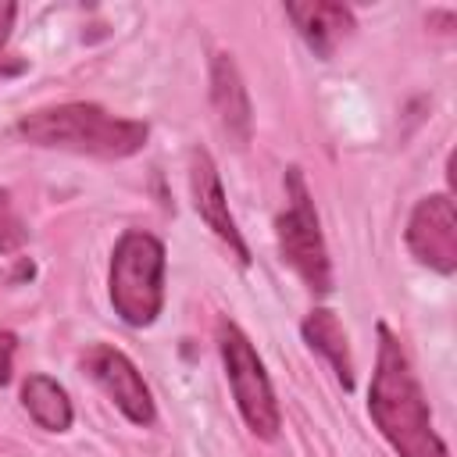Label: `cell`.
Segmentation results:
<instances>
[{"instance_id": "5", "label": "cell", "mask_w": 457, "mask_h": 457, "mask_svg": "<svg viewBox=\"0 0 457 457\" xmlns=\"http://www.w3.org/2000/svg\"><path fill=\"white\" fill-rule=\"evenodd\" d=\"M218 350H221L225 375H228V386H232V396H236V407H239L243 421L250 425L253 436L275 439L282 418H278L271 378H268V371H264L253 343L239 332V325L221 321L218 325Z\"/></svg>"}, {"instance_id": "15", "label": "cell", "mask_w": 457, "mask_h": 457, "mask_svg": "<svg viewBox=\"0 0 457 457\" xmlns=\"http://www.w3.org/2000/svg\"><path fill=\"white\" fill-rule=\"evenodd\" d=\"M14 14H18V7L14 4H0V46L7 43V36H11V25H14Z\"/></svg>"}, {"instance_id": "2", "label": "cell", "mask_w": 457, "mask_h": 457, "mask_svg": "<svg viewBox=\"0 0 457 457\" xmlns=\"http://www.w3.org/2000/svg\"><path fill=\"white\" fill-rule=\"evenodd\" d=\"M18 132L36 146L89 154V157H129L146 146V125L114 118L96 104H57L39 107L18 121Z\"/></svg>"}, {"instance_id": "6", "label": "cell", "mask_w": 457, "mask_h": 457, "mask_svg": "<svg viewBox=\"0 0 457 457\" xmlns=\"http://www.w3.org/2000/svg\"><path fill=\"white\" fill-rule=\"evenodd\" d=\"M82 368H86V375L114 400V407H118L132 425H154L157 411H154L150 386L143 382L139 368H136L118 346L93 343V346L82 353Z\"/></svg>"}, {"instance_id": "12", "label": "cell", "mask_w": 457, "mask_h": 457, "mask_svg": "<svg viewBox=\"0 0 457 457\" xmlns=\"http://www.w3.org/2000/svg\"><path fill=\"white\" fill-rule=\"evenodd\" d=\"M21 403L32 414V421L46 432H64L71 428V400L61 382L50 375H29L21 382Z\"/></svg>"}, {"instance_id": "1", "label": "cell", "mask_w": 457, "mask_h": 457, "mask_svg": "<svg viewBox=\"0 0 457 457\" xmlns=\"http://www.w3.org/2000/svg\"><path fill=\"white\" fill-rule=\"evenodd\" d=\"M368 411L386 443L400 457H450L446 443L432 428L428 400L421 393V382L400 346V339L378 325V357L371 371L368 389Z\"/></svg>"}, {"instance_id": "8", "label": "cell", "mask_w": 457, "mask_h": 457, "mask_svg": "<svg viewBox=\"0 0 457 457\" xmlns=\"http://www.w3.org/2000/svg\"><path fill=\"white\" fill-rule=\"evenodd\" d=\"M189 189H193V207L204 218V225L236 253L239 264H250V250H246V243H243V236L236 228L232 211H228V200H225L218 168H214V161H211V154L204 146H196L189 154Z\"/></svg>"}, {"instance_id": "11", "label": "cell", "mask_w": 457, "mask_h": 457, "mask_svg": "<svg viewBox=\"0 0 457 457\" xmlns=\"http://www.w3.org/2000/svg\"><path fill=\"white\" fill-rule=\"evenodd\" d=\"M303 339L332 364L336 378L343 382V389L350 393L353 389V357H350V343H346V328L343 321L336 318V311L328 307H314L307 318H303Z\"/></svg>"}, {"instance_id": "7", "label": "cell", "mask_w": 457, "mask_h": 457, "mask_svg": "<svg viewBox=\"0 0 457 457\" xmlns=\"http://www.w3.org/2000/svg\"><path fill=\"white\" fill-rule=\"evenodd\" d=\"M407 250L439 275L457 268V211L446 193H432L414 204L407 221Z\"/></svg>"}, {"instance_id": "14", "label": "cell", "mask_w": 457, "mask_h": 457, "mask_svg": "<svg viewBox=\"0 0 457 457\" xmlns=\"http://www.w3.org/2000/svg\"><path fill=\"white\" fill-rule=\"evenodd\" d=\"M14 350H18V339L14 332L0 328V386L11 382V368H14Z\"/></svg>"}, {"instance_id": "10", "label": "cell", "mask_w": 457, "mask_h": 457, "mask_svg": "<svg viewBox=\"0 0 457 457\" xmlns=\"http://www.w3.org/2000/svg\"><path fill=\"white\" fill-rule=\"evenodd\" d=\"M286 14H289V21L300 29V36L311 43V50L318 57H332V50L353 29L350 7H343L336 0H293V4H286Z\"/></svg>"}, {"instance_id": "4", "label": "cell", "mask_w": 457, "mask_h": 457, "mask_svg": "<svg viewBox=\"0 0 457 457\" xmlns=\"http://www.w3.org/2000/svg\"><path fill=\"white\" fill-rule=\"evenodd\" d=\"M286 211L275 221V239H278V253L282 261L303 278V286L311 293H328L332 289V264H328V250L318 228V214L303 182L300 168L286 171Z\"/></svg>"}, {"instance_id": "13", "label": "cell", "mask_w": 457, "mask_h": 457, "mask_svg": "<svg viewBox=\"0 0 457 457\" xmlns=\"http://www.w3.org/2000/svg\"><path fill=\"white\" fill-rule=\"evenodd\" d=\"M25 236H29L25 221L18 218V211H14L11 196H7V189H0V253L18 250V246L25 243Z\"/></svg>"}, {"instance_id": "9", "label": "cell", "mask_w": 457, "mask_h": 457, "mask_svg": "<svg viewBox=\"0 0 457 457\" xmlns=\"http://www.w3.org/2000/svg\"><path fill=\"white\" fill-rule=\"evenodd\" d=\"M211 104L218 111L225 136L236 146H243L250 139L253 114H250V96H246V86L239 79V68L228 54H214V61H211Z\"/></svg>"}, {"instance_id": "3", "label": "cell", "mask_w": 457, "mask_h": 457, "mask_svg": "<svg viewBox=\"0 0 457 457\" xmlns=\"http://www.w3.org/2000/svg\"><path fill=\"white\" fill-rule=\"evenodd\" d=\"M107 282L114 314L132 328L150 325L164 303V243L143 228H129L114 243Z\"/></svg>"}]
</instances>
